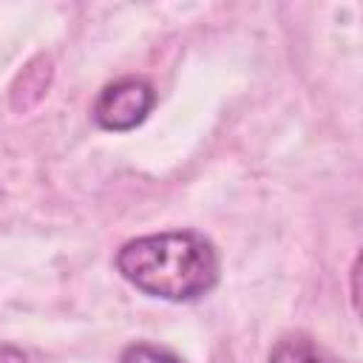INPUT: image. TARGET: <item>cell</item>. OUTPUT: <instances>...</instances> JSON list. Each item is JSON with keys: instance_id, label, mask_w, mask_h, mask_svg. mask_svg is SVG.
Listing matches in <instances>:
<instances>
[{"instance_id": "cell-3", "label": "cell", "mask_w": 363, "mask_h": 363, "mask_svg": "<svg viewBox=\"0 0 363 363\" xmlns=\"http://www.w3.org/2000/svg\"><path fill=\"white\" fill-rule=\"evenodd\" d=\"M54 79V62L45 54H37L14 79L11 85V108L14 111H31L34 105H40V99L48 94Z\"/></svg>"}, {"instance_id": "cell-5", "label": "cell", "mask_w": 363, "mask_h": 363, "mask_svg": "<svg viewBox=\"0 0 363 363\" xmlns=\"http://www.w3.org/2000/svg\"><path fill=\"white\" fill-rule=\"evenodd\" d=\"M116 363H184L176 352L156 343H130Z\"/></svg>"}, {"instance_id": "cell-2", "label": "cell", "mask_w": 363, "mask_h": 363, "mask_svg": "<svg viewBox=\"0 0 363 363\" xmlns=\"http://www.w3.org/2000/svg\"><path fill=\"white\" fill-rule=\"evenodd\" d=\"M156 105V91L147 79L142 77H122L116 82H108L96 102H94V122L102 130H113V133H125L139 128L147 113Z\"/></svg>"}, {"instance_id": "cell-4", "label": "cell", "mask_w": 363, "mask_h": 363, "mask_svg": "<svg viewBox=\"0 0 363 363\" xmlns=\"http://www.w3.org/2000/svg\"><path fill=\"white\" fill-rule=\"evenodd\" d=\"M267 363H337V360L315 340L303 335H289L272 346Z\"/></svg>"}, {"instance_id": "cell-1", "label": "cell", "mask_w": 363, "mask_h": 363, "mask_svg": "<svg viewBox=\"0 0 363 363\" xmlns=\"http://www.w3.org/2000/svg\"><path fill=\"white\" fill-rule=\"evenodd\" d=\"M116 272L139 292L173 303L199 301L218 284L216 244L196 230H170L125 241Z\"/></svg>"}, {"instance_id": "cell-6", "label": "cell", "mask_w": 363, "mask_h": 363, "mask_svg": "<svg viewBox=\"0 0 363 363\" xmlns=\"http://www.w3.org/2000/svg\"><path fill=\"white\" fill-rule=\"evenodd\" d=\"M0 363H28V354L14 343H0Z\"/></svg>"}]
</instances>
